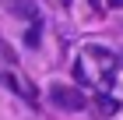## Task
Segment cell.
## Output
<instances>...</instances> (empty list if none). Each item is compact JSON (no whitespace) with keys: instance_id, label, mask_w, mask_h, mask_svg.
<instances>
[{"instance_id":"6da1fadb","label":"cell","mask_w":123,"mask_h":120,"mask_svg":"<svg viewBox=\"0 0 123 120\" xmlns=\"http://www.w3.org/2000/svg\"><path fill=\"white\" fill-rule=\"evenodd\" d=\"M116 71H120V56L105 46H88L74 64L77 81H85L92 92H109L116 81Z\"/></svg>"},{"instance_id":"7a4b0ae2","label":"cell","mask_w":123,"mask_h":120,"mask_svg":"<svg viewBox=\"0 0 123 120\" xmlns=\"http://www.w3.org/2000/svg\"><path fill=\"white\" fill-rule=\"evenodd\" d=\"M49 99L56 102L60 110H67V113L85 110V95L77 92V88H70V85H53V88H49Z\"/></svg>"},{"instance_id":"3957f363","label":"cell","mask_w":123,"mask_h":120,"mask_svg":"<svg viewBox=\"0 0 123 120\" xmlns=\"http://www.w3.org/2000/svg\"><path fill=\"white\" fill-rule=\"evenodd\" d=\"M88 102H92V110L98 113V117H105V120H113L116 110H120V102H116L109 92H92V99H88Z\"/></svg>"},{"instance_id":"277c9868","label":"cell","mask_w":123,"mask_h":120,"mask_svg":"<svg viewBox=\"0 0 123 120\" xmlns=\"http://www.w3.org/2000/svg\"><path fill=\"white\" fill-rule=\"evenodd\" d=\"M39 32H42V25H39V18H35V21H32V28H28V35H25L28 46H39Z\"/></svg>"},{"instance_id":"5b68a950","label":"cell","mask_w":123,"mask_h":120,"mask_svg":"<svg viewBox=\"0 0 123 120\" xmlns=\"http://www.w3.org/2000/svg\"><path fill=\"white\" fill-rule=\"evenodd\" d=\"M123 0H95V11H105V7H120Z\"/></svg>"},{"instance_id":"8992f818","label":"cell","mask_w":123,"mask_h":120,"mask_svg":"<svg viewBox=\"0 0 123 120\" xmlns=\"http://www.w3.org/2000/svg\"><path fill=\"white\" fill-rule=\"evenodd\" d=\"M60 4H70V0H60Z\"/></svg>"}]
</instances>
